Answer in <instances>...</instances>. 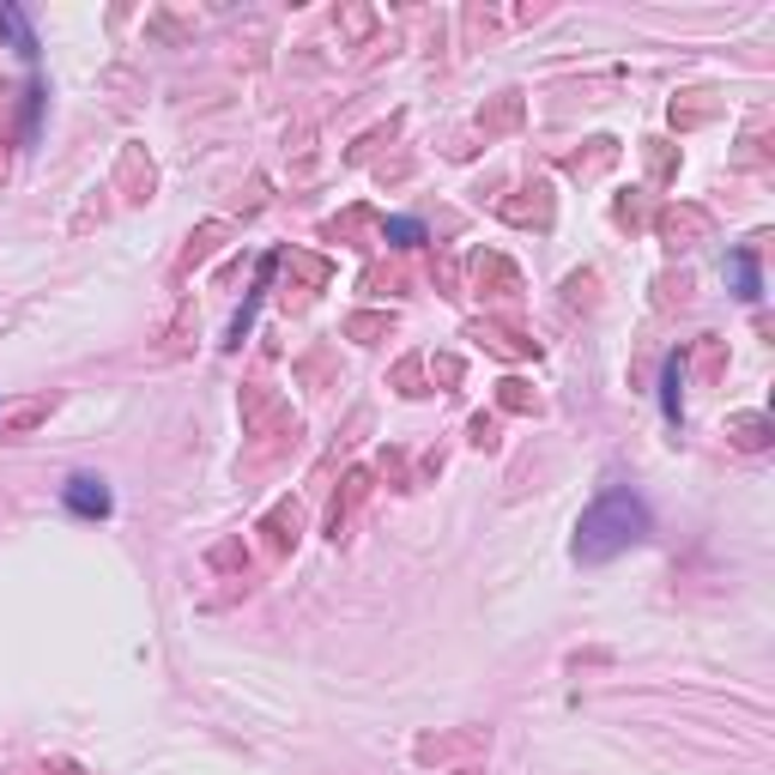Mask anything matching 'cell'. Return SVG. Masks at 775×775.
<instances>
[{
	"label": "cell",
	"mask_w": 775,
	"mask_h": 775,
	"mask_svg": "<svg viewBox=\"0 0 775 775\" xmlns=\"http://www.w3.org/2000/svg\"><path fill=\"white\" fill-rule=\"evenodd\" d=\"M642 534H649V509H642L637 490H606L576 527V558L606 564V558H618V551H630Z\"/></svg>",
	"instance_id": "cell-1"
},
{
	"label": "cell",
	"mask_w": 775,
	"mask_h": 775,
	"mask_svg": "<svg viewBox=\"0 0 775 775\" xmlns=\"http://www.w3.org/2000/svg\"><path fill=\"white\" fill-rule=\"evenodd\" d=\"M68 509L73 515H110V490H103V479H92V473H80V479H68Z\"/></svg>",
	"instance_id": "cell-2"
},
{
	"label": "cell",
	"mask_w": 775,
	"mask_h": 775,
	"mask_svg": "<svg viewBox=\"0 0 775 775\" xmlns=\"http://www.w3.org/2000/svg\"><path fill=\"white\" fill-rule=\"evenodd\" d=\"M388 242H400V249H418V242H424V225H418V218H388Z\"/></svg>",
	"instance_id": "cell-3"
},
{
	"label": "cell",
	"mask_w": 775,
	"mask_h": 775,
	"mask_svg": "<svg viewBox=\"0 0 775 775\" xmlns=\"http://www.w3.org/2000/svg\"><path fill=\"white\" fill-rule=\"evenodd\" d=\"M0 31H12V43H19V49H24V55H31V49H37V37H31V24H24V19H19V12H12V7H0Z\"/></svg>",
	"instance_id": "cell-4"
},
{
	"label": "cell",
	"mask_w": 775,
	"mask_h": 775,
	"mask_svg": "<svg viewBox=\"0 0 775 775\" xmlns=\"http://www.w3.org/2000/svg\"><path fill=\"white\" fill-rule=\"evenodd\" d=\"M733 279H740V297H757V267H752V255H733Z\"/></svg>",
	"instance_id": "cell-5"
},
{
	"label": "cell",
	"mask_w": 775,
	"mask_h": 775,
	"mask_svg": "<svg viewBox=\"0 0 775 775\" xmlns=\"http://www.w3.org/2000/svg\"><path fill=\"white\" fill-rule=\"evenodd\" d=\"M666 412H673V418H679V358H673V364H666Z\"/></svg>",
	"instance_id": "cell-6"
}]
</instances>
